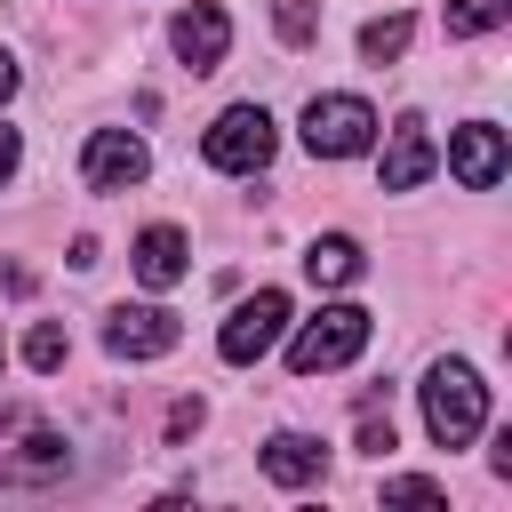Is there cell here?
Returning a JSON list of instances; mask_svg holds the SVG:
<instances>
[{
  "label": "cell",
  "mask_w": 512,
  "mask_h": 512,
  "mask_svg": "<svg viewBox=\"0 0 512 512\" xmlns=\"http://www.w3.org/2000/svg\"><path fill=\"white\" fill-rule=\"evenodd\" d=\"M376 144V112L360 96H312L304 104V152L312 160H352Z\"/></svg>",
  "instance_id": "cell-4"
},
{
  "label": "cell",
  "mask_w": 512,
  "mask_h": 512,
  "mask_svg": "<svg viewBox=\"0 0 512 512\" xmlns=\"http://www.w3.org/2000/svg\"><path fill=\"white\" fill-rule=\"evenodd\" d=\"M304 272H312V288H352V280H360V240H352V232L312 240V248H304Z\"/></svg>",
  "instance_id": "cell-14"
},
{
  "label": "cell",
  "mask_w": 512,
  "mask_h": 512,
  "mask_svg": "<svg viewBox=\"0 0 512 512\" xmlns=\"http://www.w3.org/2000/svg\"><path fill=\"white\" fill-rule=\"evenodd\" d=\"M144 168H152V152H144L136 128H96L88 152H80V184L88 192H128V184H144Z\"/></svg>",
  "instance_id": "cell-6"
},
{
  "label": "cell",
  "mask_w": 512,
  "mask_h": 512,
  "mask_svg": "<svg viewBox=\"0 0 512 512\" xmlns=\"http://www.w3.org/2000/svg\"><path fill=\"white\" fill-rule=\"evenodd\" d=\"M64 352H72V336H64L56 320H40V328L24 336V368H32V376H56V368H64Z\"/></svg>",
  "instance_id": "cell-17"
},
{
  "label": "cell",
  "mask_w": 512,
  "mask_h": 512,
  "mask_svg": "<svg viewBox=\"0 0 512 512\" xmlns=\"http://www.w3.org/2000/svg\"><path fill=\"white\" fill-rule=\"evenodd\" d=\"M320 472H328V448L312 432H272L264 440V480L272 488H312Z\"/></svg>",
  "instance_id": "cell-13"
},
{
  "label": "cell",
  "mask_w": 512,
  "mask_h": 512,
  "mask_svg": "<svg viewBox=\"0 0 512 512\" xmlns=\"http://www.w3.org/2000/svg\"><path fill=\"white\" fill-rule=\"evenodd\" d=\"M272 24H280L288 48H312V40H320V8H312V0H272Z\"/></svg>",
  "instance_id": "cell-18"
},
{
  "label": "cell",
  "mask_w": 512,
  "mask_h": 512,
  "mask_svg": "<svg viewBox=\"0 0 512 512\" xmlns=\"http://www.w3.org/2000/svg\"><path fill=\"white\" fill-rule=\"evenodd\" d=\"M360 344H368V312L360 304H320V320H304L288 336V368L296 376H328V368L360 360Z\"/></svg>",
  "instance_id": "cell-2"
},
{
  "label": "cell",
  "mask_w": 512,
  "mask_h": 512,
  "mask_svg": "<svg viewBox=\"0 0 512 512\" xmlns=\"http://www.w3.org/2000/svg\"><path fill=\"white\" fill-rule=\"evenodd\" d=\"M8 96H16V56L0 48V104H8Z\"/></svg>",
  "instance_id": "cell-21"
},
{
  "label": "cell",
  "mask_w": 512,
  "mask_h": 512,
  "mask_svg": "<svg viewBox=\"0 0 512 512\" xmlns=\"http://www.w3.org/2000/svg\"><path fill=\"white\" fill-rule=\"evenodd\" d=\"M72 456H64V440L48 432V424H32V416H0V480H56Z\"/></svg>",
  "instance_id": "cell-8"
},
{
  "label": "cell",
  "mask_w": 512,
  "mask_h": 512,
  "mask_svg": "<svg viewBox=\"0 0 512 512\" xmlns=\"http://www.w3.org/2000/svg\"><path fill=\"white\" fill-rule=\"evenodd\" d=\"M512 16V0H448V32L456 40H480V32H496Z\"/></svg>",
  "instance_id": "cell-15"
},
{
  "label": "cell",
  "mask_w": 512,
  "mask_h": 512,
  "mask_svg": "<svg viewBox=\"0 0 512 512\" xmlns=\"http://www.w3.org/2000/svg\"><path fill=\"white\" fill-rule=\"evenodd\" d=\"M128 264H136V280H144V288H176V280H184V264H192V248H184V232H176V224H144V232H136V248H128Z\"/></svg>",
  "instance_id": "cell-12"
},
{
  "label": "cell",
  "mask_w": 512,
  "mask_h": 512,
  "mask_svg": "<svg viewBox=\"0 0 512 512\" xmlns=\"http://www.w3.org/2000/svg\"><path fill=\"white\" fill-rule=\"evenodd\" d=\"M272 144H280V128H272L264 104H232V112H216L208 136H200L208 168H224V176H256V168L272 160Z\"/></svg>",
  "instance_id": "cell-3"
},
{
  "label": "cell",
  "mask_w": 512,
  "mask_h": 512,
  "mask_svg": "<svg viewBox=\"0 0 512 512\" xmlns=\"http://www.w3.org/2000/svg\"><path fill=\"white\" fill-rule=\"evenodd\" d=\"M176 312L168 304H120L112 320H104V352L112 360H160V352H176Z\"/></svg>",
  "instance_id": "cell-7"
},
{
  "label": "cell",
  "mask_w": 512,
  "mask_h": 512,
  "mask_svg": "<svg viewBox=\"0 0 512 512\" xmlns=\"http://www.w3.org/2000/svg\"><path fill=\"white\" fill-rule=\"evenodd\" d=\"M16 160H24V136H16V128H8V120H0V184H8V176H16Z\"/></svg>",
  "instance_id": "cell-20"
},
{
  "label": "cell",
  "mask_w": 512,
  "mask_h": 512,
  "mask_svg": "<svg viewBox=\"0 0 512 512\" xmlns=\"http://www.w3.org/2000/svg\"><path fill=\"white\" fill-rule=\"evenodd\" d=\"M448 176H456L464 192H496V184H504V128H496V120H464V128L448 136Z\"/></svg>",
  "instance_id": "cell-9"
},
{
  "label": "cell",
  "mask_w": 512,
  "mask_h": 512,
  "mask_svg": "<svg viewBox=\"0 0 512 512\" xmlns=\"http://www.w3.org/2000/svg\"><path fill=\"white\" fill-rule=\"evenodd\" d=\"M280 336H288V296H280V288H256V296H240V304L224 312L216 352H224L232 368H248V360H264Z\"/></svg>",
  "instance_id": "cell-5"
},
{
  "label": "cell",
  "mask_w": 512,
  "mask_h": 512,
  "mask_svg": "<svg viewBox=\"0 0 512 512\" xmlns=\"http://www.w3.org/2000/svg\"><path fill=\"white\" fill-rule=\"evenodd\" d=\"M432 168H440V152H432L424 120H416V112H400V120H392V144H384V160H376L384 192H416V184H424Z\"/></svg>",
  "instance_id": "cell-11"
},
{
  "label": "cell",
  "mask_w": 512,
  "mask_h": 512,
  "mask_svg": "<svg viewBox=\"0 0 512 512\" xmlns=\"http://www.w3.org/2000/svg\"><path fill=\"white\" fill-rule=\"evenodd\" d=\"M168 40H176V56H184L192 72H216V64H224V48H232V16H224L216 0H192V8H176Z\"/></svg>",
  "instance_id": "cell-10"
},
{
  "label": "cell",
  "mask_w": 512,
  "mask_h": 512,
  "mask_svg": "<svg viewBox=\"0 0 512 512\" xmlns=\"http://www.w3.org/2000/svg\"><path fill=\"white\" fill-rule=\"evenodd\" d=\"M384 504H448L440 480H384Z\"/></svg>",
  "instance_id": "cell-19"
},
{
  "label": "cell",
  "mask_w": 512,
  "mask_h": 512,
  "mask_svg": "<svg viewBox=\"0 0 512 512\" xmlns=\"http://www.w3.org/2000/svg\"><path fill=\"white\" fill-rule=\"evenodd\" d=\"M0 360H8V344H0Z\"/></svg>",
  "instance_id": "cell-22"
},
{
  "label": "cell",
  "mask_w": 512,
  "mask_h": 512,
  "mask_svg": "<svg viewBox=\"0 0 512 512\" xmlns=\"http://www.w3.org/2000/svg\"><path fill=\"white\" fill-rule=\"evenodd\" d=\"M408 32H416L408 16H376V24H360V56H368V64H392V56L408 48Z\"/></svg>",
  "instance_id": "cell-16"
},
{
  "label": "cell",
  "mask_w": 512,
  "mask_h": 512,
  "mask_svg": "<svg viewBox=\"0 0 512 512\" xmlns=\"http://www.w3.org/2000/svg\"><path fill=\"white\" fill-rule=\"evenodd\" d=\"M416 392H424V432H432L440 448H464V440L488 424V384H480L472 360H432Z\"/></svg>",
  "instance_id": "cell-1"
}]
</instances>
